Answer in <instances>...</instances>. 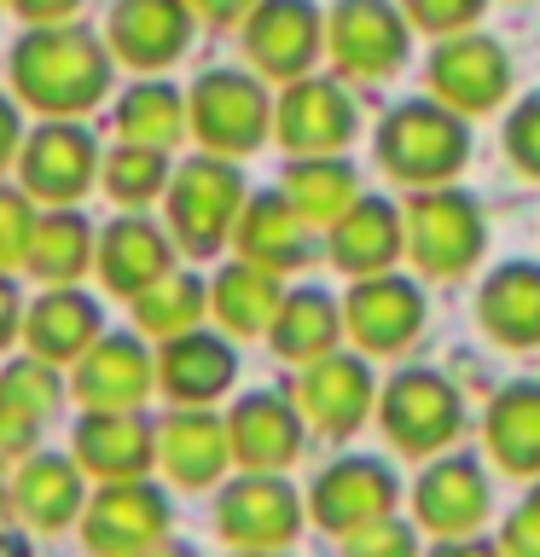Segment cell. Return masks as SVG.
Segmentation results:
<instances>
[{
    "label": "cell",
    "instance_id": "obj_1",
    "mask_svg": "<svg viewBox=\"0 0 540 557\" xmlns=\"http://www.w3.org/2000/svg\"><path fill=\"white\" fill-rule=\"evenodd\" d=\"M17 64H24V82L35 87V99H64L59 87H70L76 99H94L87 87L99 76V59L82 35H41V41L24 47Z\"/></svg>",
    "mask_w": 540,
    "mask_h": 557
},
{
    "label": "cell",
    "instance_id": "obj_2",
    "mask_svg": "<svg viewBox=\"0 0 540 557\" xmlns=\"http://www.w3.org/2000/svg\"><path fill=\"white\" fill-rule=\"evenodd\" d=\"M338 52L355 70H383L401 59V24L378 0H348L338 12Z\"/></svg>",
    "mask_w": 540,
    "mask_h": 557
},
{
    "label": "cell",
    "instance_id": "obj_3",
    "mask_svg": "<svg viewBox=\"0 0 540 557\" xmlns=\"http://www.w3.org/2000/svg\"><path fill=\"white\" fill-rule=\"evenodd\" d=\"M181 35H186V17L174 0H122L116 47L128 52V59H139V64L169 59V52H181Z\"/></svg>",
    "mask_w": 540,
    "mask_h": 557
},
{
    "label": "cell",
    "instance_id": "obj_4",
    "mask_svg": "<svg viewBox=\"0 0 540 557\" xmlns=\"http://www.w3.org/2000/svg\"><path fill=\"white\" fill-rule=\"evenodd\" d=\"M250 47L268 70H291L314 52V12L303 0H273L268 12L250 24Z\"/></svg>",
    "mask_w": 540,
    "mask_h": 557
},
{
    "label": "cell",
    "instance_id": "obj_5",
    "mask_svg": "<svg viewBox=\"0 0 540 557\" xmlns=\"http://www.w3.org/2000/svg\"><path fill=\"white\" fill-rule=\"evenodd\" d=\"M430 76L442 82L447 94H459L465 104H488L505 70H500V59H494V47H488V41H459V47H447L442 59H435Z\"/></svg>",
    "mask_w": 540,
    "mask_h": 557
},
{
    "label": "cell",
    "instance_id": "obj_6",
    "mask_svg": "<svg viewBox=\"0 0 540 557\" xmlns=\"http://www.w3.org/2000/svg\"><path fill=\"white\" fill-rule=\"evenodd\" d=\"M204 111L226 134H256V87H244L233 76H216L209 94H204Z\"/></svg>",
    "mask_w": 540,
    "mask_h": 557
},
{
    "label": "cell",
    "instance_id": "obj_7",
    "mask_svg": "<svg viewBox=\"0 0 540 557\" xmlns=\"http://www.w3.org/2000/svg\"><path fill=\"white\" fill-rule=\"evenodd\" d=\"M477 7L482 0H413V12L435 29H453V24H465V17H477Z\"/></svg>",
    "mask_w": 540,
    "mask_h": 557
},
{
    "label": "cell",
    "instance_id": "obj_8",
    "mask_svg": "<svg viewBox=\"0 0 540 557\" xmlns=\"http://www.w3.org/2000/svg\"><path fill=\"white\" fill-rule=\"evenodd\" d=\"M24 12H35V17H52V12H70L76 0H17Z\"/></svg>",
    "mask_w": 540,
    "mask_h": 557
},
{
    "label": "cell",
    "instance_id": "obj_9",
    "mask_svg": "<svg viewBox=\"0 0 540 557\" xmlns=\"http://www.w3.org/2000/svg\"><path fill=\"white\" fill-rule=\"evenodd\" d=\"M198 7H204L209 17H226V12H238V7H250V0H198Z\"/></svg>",
    "mask_w": 540,
    "mask_h": 557
}]
</instances>
